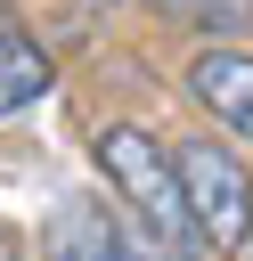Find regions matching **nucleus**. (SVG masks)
<instances>
[{
    "label": "nucleus",
    "instance_id": "3",
    "mask_svg": "<svg viewBox=\"0 0 253 261\" xmlns=\"http://www.w3.org/2000/svg\"><path fill=\"white\" fill-rule=\"evenodd\" d=\"M49 253L41 261H147V245L106 212V204H90V196H65L57 212H49V237H41Z\"/></svg>",
    "mask_w": 253,
    "mask_h": 261
},
{
    "label": "nucleus",
    "instance_id": "2",
    "mask_svg": "<svg viewBox=\"0 0 253 261\" xmlns=\"http://www.w3.org/2000/svg\"><path fill=\"white\" fill-rule=\"evenodd\" d=\"M180 188L204 253H245L253 245V171L237 163L229 139H180Z\"/></svg>",
    "mask_w": 253,
    "mask_h": 261
},
{
    "label": "nucleus",
    "instance_id": "4",
    "mask_svg": "<svg viewBox=\"0 0 253 261\" xmlns=\"http://www.w3.org/2000/svg\"><path fill=\"white\" fill-rule=\"evenodd\" d=\"M188 98H196L204 114H220L229 139H253V57H245V49H196Z\"/></svg>",
    "mask_w": 253,
    "mask_h": 261
},
{
    "label": "nucleus",
    "instance_id": "5",
    "mask_svg": "<svg viewBox=\"0 0 253 261\" xmlns=\"http://www.w3.org/2000/svg\"><path fill=\"white\" fill-rule=\"evenodd\" d=\"M49 82H57V65H49V49H41L33 33H16V24H0V122H8V114H24L33 98H49Z\"/></svg>",
    "mask_w": 253,
    "mask_h": 261
},
{
    "label": "nucleus",
    "instance_id": "1",
    "mask_svg": "<svg viewBox=\"0 0 253 261\" xmlns=\"http://www.w3.org/2000/svg\"><path fill=\"white\" fill-rule=\"evenodd\" d=\"M90 155H98V171L114 179V196L147 220L155 245H171L180 261H204L196 220H188V188H180V147H163V139L139 130V122H106V130L90 139Z\"/></svg>",
    "mask_w": 253,
    "mask_h": 261
}]
</instances>
